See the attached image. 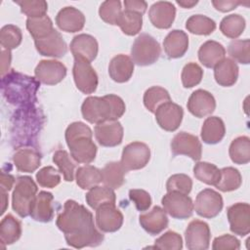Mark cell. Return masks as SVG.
Masks as SVG:
<instances>
[{"mask_svg": "<svg viewBox=\"0 0 250 250\" xmlns=\"http://www.w3.org/2000/svg\"><path fill=\"white\" fill-rule=\"evenodd\" d=\"M22 40L21 30L14 24L4 25L0 30V44L6 50H13L19 47Z\"/></svg>", "mask_w": 250, "mask_h": 250, "instance_id": "44", "label": "cell"}, {"mask_svg": "<svg viewBox=\"0 0 250 250\" xmlns=\"http://www.w3.org/2000/svg\"><path fill=\"white\" fill-rule=\"evenodd\" d=\"M226 134L224 121L218 116L207 117L201 128V139L205 144L215 145L220 143Z\"/></svg>", "mask_w": 250, "mask_h": 250, "instance_id": "29", "label": "cell"}, {"mask_svg": "<svg viewBox=\"0 0 250 250\" xmlns=\"http://www.w3.org/2000/svg\"><path fill=\"white\" fill-rule=\"evenodd\" d=\"M224 201L222 195L212 188L201 190L195 198L193 207L195 212L200 217L212 219L217 217L222 211Z\"/></svg>", "mask_w": 250, "mask_h": 250, "instance_id": "9", "label": "cell"}, {"mask_svg": "<svg viewBox=\"0 0 250 250\" xmlns=\"http://www.w3.org/2000/svg\"><path fill=\"white\" fill-rule=\"evenodd\" d=\"M176 3L178 4V5H180L181 7H183V8H188V9H190V8H192L193 6H195L197 3H198V1H192V0H177L176 1Z\"/></svg>", "mask_w": 250, "mask_h": 250, "instance_id": "58", "label": "cell"}, {"mask_svg": "<svg viewBox=\"0 0 250 250\" xmlns=\"http://www.w3.org/2000/svg\"><path fill=\"white\" fill-rule=\"evenodd\" d=\"M15 3L21 7V13L27 18L43 17L48 11V4L44 0H16Z\"/></svg>", "mask_w": 250, "mask_h": 250, "instance_id": "47", "label": "cell"}, {"mask_svg": "<svg viewBox=\"0 0 250 250\" xmlns=\"http://www.w3.org/2000/svg\"><path fill=\"white\" fill-rule=\"evenodd\" d=\"M21 235V222L12 214L6 215L0 223V241L3 245H11Z\"/></svg>", "mask_w": 250, "mask_h": 250, "instance_id": "30", "label": "cell"}, {"mask_svg": "<svg viewBox=\"0 0 250 250\" xmlns=\"http://www.w3.org/2000/svg\"><path fill=\"white\" fill-rule=\"evenodd\" d=\"M231 161L238 165L247 164L250 161V139L240 136L232 140L229 148Z\"/></svg>", "mask_w": 250, "mask_h": 250, "instance_id": "34", "label": "cell"}, {"mask_svg": "<svg viewBox=\"0 0 250 250\" xmlns=\"http://www.w3.org/2000/svg\"><path fill=\"white\" fill-rule=\"evenodd\" d=\"M141 227L149 234L156 235L168 227L166 212L160 206H154L150 211L141 214L139 217Z\"/></svg>", "mask_w": 250, "mask_h": 250, "instance_id": "23", "label": "cell"}, {"mask_svg": "<svg viewBox=\"0 0 250 250\" xmlns=\"http://www.w3.org/2000/svg\"><path fill=\"white\" fill-rule=\"evenodd\" d=\"M149 159L150 149L148 146L142 142H133L123 148L120 163L125 171L128 172L144 168Z\"/></svg>", "mask_w": 250, "mask_h": 250, "instance_id": "8", "label": "cell"}, {"mask_svg": "<svg viewBox=\"0 0 250 250\" xmlns=\"http://www.w3.org/2000/svg\"><path fill=\"white\" fill-rule=\"evenodd\" d=\"M186 28L192 34L209 35L216 29V22L211 18L198 14L188 19Z\"/></svg>", "mask_w": 250, "mask_h": 250, "instance_id": "36", "label": "cell"}, {"mask_svg": "<svg viewBox=\"0 0 250 250\" xmlns=\"http://www.w3.org/2000/svg\"><path fill=\"white\" fill-rule=\"evenodd\" d=\"M125 174L126 171L120 162H108L102 169L103 183L112 189H117L124 184Z\"/></svg>", "mask_w": 250, "mask_h": 250, "instance_id": "32", "label": "cell"}, {"mask_svg": "<svg viewBox=\"0 0 250 250\" xmlns=\"http://www.w3.org/2000/svg\"><path fill=\"white\" fill-rule=\"evenodd\" d=\"M26 28L34 40L46 37L55 29L52 20L47 15L38 18H27Z\"/></svg>", "mask_w": 250, "mask_h": 250, "instance_id": "41", "label": "cell"}, {"mask_svg": "<svg viewBox=\"0 0 250 250\" xmlns=\"http://www.w3.org/2000/svg\"><path fill=\"white\" fill-rule=\"evenodd\" d=\"M212 248L214 250H238L240 248V241L234 235L223 234L213 240Z\"/></svg>", "mask_w": 250, "mask_h": 250, "instance_id": "52", "label": "cell"}, {"mask_svg": "<svg viewBox=\"0 0 250 250\" xmlns=\"http://www.w3.org/2000/svg\"><path fill=\"white\" fill-rule=\"evenodd\" d=\"M56 224L63 232L67 245L76 249L99 246L104 239V235L95 226L93 214L72 199L64 202Z\"/></svg>", "mask_w": 250, "mask_h": 250, "instance_id": "1", "label": "cell"}, {"mask_svg": "<svg viewBox=\"0 0 250 250\" xmlns=\"http://www.w3.org/2000/svg\"><path fill=\"white\" fill-rule=\"evenodd\" d=\"M194 177L209 186H216L220 180L221 172L220 169L212 163L198 161L193 167Z\"/></svg>", "mask_w": 250, "mask_h": 250, "instance_id": "38", "label": "cell"}, {"mask_svg": "<svg viewBox=\"0 0 250 250\" xmlns=\"http://www.w3.org/2000/svg\"><path fill=\"white\" fill-rule=\"evenodd\" d=\"M221 177L218 184L215 186L223 192L232 191L237 189L242 183L240 172L233 167H224L220 169Z\"/></svg>", "mask_w": 250, "mask_h": 250, "instance_id": "39", "label": "cell"}, {"mask_svg": "<svg viewBox=\"0 0 250 250\" xmlns=\"http://www.w3.org/2000/svg\"><path fill=\"white\" fill-rule=\"evenodd\" d=\"M72 74L76 88L83 94H92L97 90L98 74L91 62L81 58H74Z\"/></svg>", "mask_w": 250, "mask_h": 250, "instance_id": "7", "label": "cell"}, {"mask_svg": "<svg viewBox=\"0 0 250 250\" xmlns=\"http://www.w3.org/2000/svg\"><path fill=\"white\" fill-rule=\"evenodd\" d=\"M13 162L19 171L32 173L41 165V154L34 148L21 147L13 154Z\"/></svg>", "mask_w": 250, "mask_h": 250, "instance_id": "26", "label": "cell"}, {"mask_svg": "<svg viewBox=\"0 0 250 250\" xmlns=\"http://www.w3.org/2000/svg\"><path fill=\"white\" fill-rule=\"evenodd\" d=\"M213 6L215 7L216 10L226 13V12H229L233 9H235L238 5L243 4L240 1H233V0H213L212 1Z\"/></svg>", "mask_w": 250, "mask_h": 250, "instance_id": "53", "label": "cell"}, {"mask_svg": "<svg viewBox=\"0 0 250 250\" xmlns=\"http://www.w3.org/2000/svg\"><path fill=\"white\" fill-rule=\"evenodd\" d=\"M125 10L133 11L144 15L147 9V3L143 0H125L124 1Z\"/></svg>", "mask_w": 250, "mask_h": 250, "instance_id": "54", "label": "cell"}, {"mask_svg": "<svg viewBox=\"0 0 250 250\" xmlns=\"http://www.w3.org/2000/svg\"><path fill=\"white\" fill-rule=\"evenodd\" d=\"M245 19L238 14L226 16L220 22V30L222 33L231 39L239 37L245 28Z\"/></svg>", "mask_w": 250, "mask_h": 250, "instance_id": "37", "label": "cell"}, {"mask_svg": "<svg viewBox=\"0 0 250 250\" xmlns=\"http://www.w3.org/2000/svg\"><path fill=\"white\" fill-rule=\"evenodd\" d=\"M188 110L195 117L202 118L210 115L216 108V101L213 95L202 89L191 93L187 104Z\"/></svg>", "mask_w": 250, "mask_h": 250, "instance_id": "18", "label": "cell"}, {"mask_svg": "<svg viewBox=\"0 0 250 250\" xmlns=\"http://www.w3.org/2000/svg\"><path fill=\"white\" fill-rule=\"evenodd\" d=\"M163 209L172 218L185 220L191 217L193 213V202L188 194L177 191L167 192L161 199Z\"/></svg>", "mask_w": 250, "mask_h": 250, "instance_id": "6", "label": "cell"}, {"mask_svg": "<svg viewBox=\"0 0 250 250\" xmlns=\"http://www.w3.org/2000/svg\"><path fill=\"white\" fill-rule=\"evenodd\" d=\"M85 21L83 13L72 6L62 8L56 16V23L58 27L62 31L70 33L82 30Z\"/></svg>", "mask_w": 250, "mask_h": 250, "instance_id": "21", "label": "cell"}, {"mask_svg": "<svg viewBox=\"0 0 250 250\" xmlns=\"http://www.w3.org/2000/svg\"><path fill=\"white\" fill-rule=\"evenodd\" d=\"M68 152L64 149L57 150L53 155V161L58 166L60 173L62 174L64 181L72 182L74 179L75 163Z\"/></svg>", "mask_w": 250, "mask_h": 250, "instance_id": "43", "label": "cell"}, {"mask_svg": "<svg viewBox=\"0 0 250 250\" xmlns=\"http://www.w3.org/2000/svg\"><path fill=\"white\" fill-rule=\"evenodd\" d=\"M123 215L115 204H104L96 210L97 228L103 232L117 231L123 224Z\"/></svg>", "mask_w": 250, "mask_h": 250, "instance_id": "16", "label": "cell"}, {"mask_svg": "<svg viewBox=\"0 0 250 250\" xmlns=\"http://www.w3.org/2000/svg\"><path fill=\"white\" fill-rule=\"evenodd\" d=\"M124 101L117 95L108 94L104 97L86 98L81 105L83 118L92 124L118 120L125 112Z\"/></svg>", "mask_w": 250, "mask_h": 250, "instance_id": "2", "label": "cell"}, {"mask_svg": "<svg viewBox=\"0 0 250 250\" xmlns=\"http://www.w3.org/2000/svg\"><path fill=\"white\" fill-rule=\"evenodd\" d=\"M65 142L70 150V156L77 163L89 164L97 154V146L93 142L91 128L83 122H73L65 130Z\"/></svg>", "mask_w": 250, "mask_h": 250, "instance_id": "3", "label": "cell"}, {"mask_svg": "<svg viewBox=\"0 0 250 250\" xmlns=\"http://www.w3.org/2000/svg\"><path fill=\"white\" fill-rule=\"evenodd\" d=\"M171 150L174 155H187L198 161L202 154V145L198 137L188 132H180L172 139Z\"/></svg>", "mask_w": 250, "mask_h": 250, "instance_id": "10", "label": "cell"}, {"mask_svg": "<svg viewBox=\"0 0 250 250\" xmlns=\"http://www.w3.org/2000/svg\"><path fill=\"white\" fill-rule=\"evenodd\" d=\"M53 200L54 195L51 192L45 190L39 191L33 200L29 216L37 222H51L54 218Z\"/></svg>", "mask_w": 250, "mask_h": 250, "instance_id": "22", "label": "cell"}, {"mask_svg": "<svg viewBox=\"0 0 250 250\" xmlns=\"http://www.w3.org/2000/svg\"><path fill=\"white\" fill-rule=\"evenodd\" d=\"M36 79L45 85H56L66 75L65 65L56 60H42L34 69Z\"/></svg>", "mask_w": 250, "mask_h": 250, "instance_id": "14", "label": "cell"}, {"mask_svg": "<svg viewBox=\"0 0 250 250\" xmlns=\"http://www.w3.org/2000/svg\"><path fill=\"white\" fill-rule=\"evenodd\" d=\"M122 13L121 2L119 0L104 1L99 8L100 18L106 23L117 25L118 19Z\"/></svg>", "mask_w": 250, "mask_h": 250, "instance_id": "45", "label": "cell"}, {"mask_svg": "<svg viewBox=\"0 0 250 250\" xmlns=\"http://www.w3.org/2000/svg\"><path fill=\"white\" fill-rule=\"evenodd\" d=\"M134 72V62L132 59L123 54L113 57L108 64V74L117 83H124L130 80Z\"/></svg>", "mask_w": 250, "mask_h": 250, "instance_id": "25", "label": "cell"}, {"mask_svg": "<svg viewBox=\"0 0 250 250\" xmlns=\"http://www.w3.org/2000/svg\"><path fill=\"white\" fill-rule=\"evenodd\" d=\"M154 114L155 120L160 128L168 132H174L182 123L184 110L181 105L170 101L159 105Z\"/></svg>", "mask_w": 250, "mask_h": 250, "instance_id": "13", "label": "cell"}, {"mask_svg": "<svg viewBox=\"0 0 250 250\" xmlns=\"http://www.w3.org/2000/svg\"><path fill=\"white\" fill-rule=\"evenodd\" d=\"M227 217L230 231L245 236L250 232V206L245 202H237L227 209Z\"/></svg>", "mask_w": 250, "mask_h": 250, "instance_id": "12", "label": "cell"}, {"mask_svg": "<svg viewBox=\"0 0 250 250\" xmlns=\"http://www.w3.org/2000/svg\"><path fill=\"white\" fill-rule=\"evenodd\" d=\"M210 228L201 220H192L185 231L186 246L189 250H206L210 245Z\"/></svg>", "mask_w": 250, "mask_h": 250, "instance_id": "11", "label": "cell"}, {"mask_svg": "<svg viewBox=\"0 0 250 250\" xmlns=\"http://www.w3.org/2000/svg\"><path fill=\"white\" fill-rule=\"evenodd\" d=\"M117 25L120 27L122 32L126 35L133 36L138 34L143 26V15L133 12L124 10L122 11Z\"/></svg>", "mask_w": 250, "mask_h": 250, "instance_id": "35", "label": "cell"}, {"mask_svg": "<svg viewBox=\"0 0 250 250\" xmlns=\"http://www.w3.org/2000/svg\"><path fill=\"white\" fill-rule=\"evenodd\" d=\"M0 194H1V203H2L1 214H4V212L6 211V209H7V207H8V201H9L8 191L5 190V189L0 188Z\"/></svg>", "mask_w": 250, "mask_h": 250, "instance_id": "57", "label": "cell"}, {"mask_svg": "<svg viewBox=\"0 0 250 250\" xmlns=\"http://www.w3.org/2000/svg\"><path fill=\"white\" fill-rule=\"evenodd\" d=\"M214 77L216 82L223 87L234 85L238 78V66L230 58H224L214 66Z\"/></svg>", "mask_w": 250, "mask_h": 250, "instance_id": "27", "label": "cell"}, {"mask_svg": "<svg viewBox=\"0 0 250 250\" xmlns=\"http://www.w3.org/2000/svg\"><path fill=\"white\" fill-rule=\"evenodd\" d=\"M85 199L92 209L97 210L104 204H115L116 196L112 188L106 186H96L89 189Z\"/></svg>", "mask_w": 250, "mask_h": 250, "instance_id": "31", "label": "cell"}, {"mask_svg": "<svg viewBox=\"0 0 250 250\" xmlns=\"http://www.w3.org/2000/svg\"><path fill=\"white\" fill-rule=\"evenodd\" d=\"M228 53L231 60L242 64L250 62V40L233 39L228 47Z\"/></svg>", "mask_w": 250, "mask_h": 250, "instance_id": "42", "label": "cell"}, {"mask_svg": "<svg viewBox=\"0 0 250 250\" xmlns=\"http://www.w3.org/2000/svg\"><path fill=\"white\" fill-rule=\"evenodd\" d=\"M203 77V69L196 62L187 63L182 70L181 79L185 88H192L198 85Z\"/></svg>", "mask_w": 250, "mask_h": 250, "instance_id": "46", "label": "cell"}, {"mask_svg": "<svg viewBox=\"0 0 250 250\" xmlns=\"http://www.w3.org/2000/svg\"><path fill=\"white\" fill-rule=\"evenodd\" d=\"M94 134L97 142L106 147L120 145L123 140V127L118 120L104 121L96 124Z\"/></svg>", "mask_w": 250, "mask_h": 250, "instance_id": "15", "label": "cell"}, {"mask_svg": "<svg viewBox=\"0 0 250 250\" xmlns=\"http://www.w3.org/2000/svg\"><path fill=\"white\" fill-rule=\"evenodd\" d=\"M163 48L169 59H178L183 57L188 49V34L179 29L170 31L163 40Z\"/></svg>", "mask_w": 250, "mask_h": 250, "instance_id": "24", "label": "cell"}, {"mask_svg": "<svg viewBox=\"0 0 250 250\" xmlns=\"http://www.w3.org/2000/svg\"><path fill=\"white\" fill-rule=\"evenodd\" d=\"M37 52L44 57L62 58L67 53V45L62 34L54 29L46 37L34 40Z\"/></svg>", "mask_w": 250, "mask_h": 250, "instance_id": "17", "label": "cell"}, {"mask_svg": "<svg viewBox=\"0 0 250 250\" xmlns=\"http://www.w3.org/2000/svg\"><path fill=\"white\" fill-rule=\"evenodd\" d=\"M69 47L74 58H81L89 62L96 59L99 51V45L96 38L85 33L74 36Z\"/></svg>", "mask_w": 250, "mask_h": 250, "instance_id": "20", "label": "cell"}, {"mask_svg": "<svg viewBox=\"0 0 250 250\" xmlns=\"http://www.w3.org/2000/svg\"><path fill=\"white\" fill-rule=\"evenodd\" d=\"M161 47L158 41L147 33L139 35L131 48V59L134 63L146 66L154 63L160 57Z\"/></svg>", "mask_w": 250, "mask_h": 250, "instance_id": "5", "label": "cell"}, {"mask_svg": "<svg viewBox=\"0 0 250 250\" xmlns=\"http://www.w3.org/2000/svg\"><path fill=\"white\" fill-rule=\"evenodd\" d=\"M143 101L146 108L154 113L159 105L170 102L171 97L166 89L160 86H152L145 92Z\"/></svg>", "mask_w": 250, "mask_h": 250, "instance_id": "40", "label": "cell"}, {"mask_svg": "<svg viewBox=\"0 0 250 250\" xmlns=\"http://www.w3.org/2000/svg\"><path fill=\"white\" fill-rule=\"evenodd\" d=\"M149 248L161 250H181L183 248V238L178 232L168 230L154 241V246H149Z\"/></svg>", "mask_w": 250, "mask_h": 250, "instance_id": "48", "label": "cell"}, {"mask_svg": "<svg viewBox=\"0 0 250 250\" xmlns=\"http://www.w3.org/2000/svg\"><path fill=\"white\" fill-rule=\"evenodd\" d=\"M36 181L43 188H53L61 183L60 171L53 166L43 167L36 173Z\"/></svg>", "mask_w": 250, "mask_h": 250, "instance_id": "50", "label": "cell"}, {"mask_svg": "<svg viewBox=\"0 0 250 250\" xmlns=\"http://www.w3.org/2000/svg\"><path fill=\"white\" fill-rule=\"evenodd\" d=\"M38 191L37 185L29 176H20L16 179L12 193L13 210L21 218L29 216L30 208Z\"/></svg>", "mask_w": 250, "mask_h": 250, "instance_id": "4", "label": "cell"}, {"mask_svg": "<svg viewBox=\"0 0 250 250\" xmlns=\"http://www.w3.org/2000/svg\"><path fill=\"white\" fill-rule=\"evenodd\" d=\"M129 198L135 204L136 208L140 212L146 211L151 205L150 194L145 189L133 188L129 190Z\"/></svg>", "mask_w": 250, "mask_h": 250, "instance_id": "51", "label": "cell"}, {"mask_svg": "<svg viewBox=\"0 0 250 250\" xmlns=\"http://www.w3.org/2000/svg\"><path fill=\"white\" fill-rule=\"evenodd\" d=\"M1 76L4 77L10 68L11 64V51L2 48L1 50Z\"/></svg>", "mask_w": 250, "mask_h": 250, "instance_id": "55", "label": "cell"}, {"mask_svg": "<svg viewBox=\"0 0 250 250\" xmlns=\"http://www.w3.org/2000/svg\"><path fill=\"white\" fill-rule=\"evenodd\" d=\"M176 17V8L168 1L153 3L148 11V18L153 26L160 29L170 28Z\"/></svg>", "mask_w": 250, "mask_h": 250, "instance_id": "19", "label": "cell"}, {"mask_svg": "<svg viewBox=\"0 0 250 250\" xmlns=\"http://www.w3.org/2000/svg\"><path fill=\"white\" fill-rule=\"evenodd\" d=\"M197 54L199 62L204 66L213 68L225 58L226 49L221 43L214 40H208L200 46Z\"/></svg>", "mask_w": 250, "mask_h": 250, "instance_id": "28", "label": "cell"}, {"mask_svg": "<svg viewBox=\"0 0 250 250\" xmlns=\"http://www.w3.org/2000/svg\"><path fill=\"white\" fill-rule=\"evenodd\" d=\"M15 183H16V180L11 174L5 173L4 171L1 172V186H0V188L2 189H5L7 191L11 190L13 188Z\"/></svg>", "mask_w": 250, "mask_h": 250, "instance_id": "56", "label": "cell"}, {"mask_svg": "<svg viewBox=\"0 0 250 250\" xmlns=\"http://www.w3.org/2000/svg\"><path fill=\"white\" fill-rule=\"evenodd\" d=\"M76 184L82 189H90L103 182L102 170L92 165L79 167L75 172Z\"/></svg>", "mask_w": 250, "mask_h": 250, "instance_id": "33", "label": "cell"}, {"mask_svg": "<svg viewBox=\"0 0 250 250\" xmlns=\"http://www.w3.org/2000/svg\"><path fill=\"white\" fill-rule=\"evenodd\" d=\"M192 188L191 179L186 174H174L167 180L166 189L169 191H177L188 194Z\"/></svg>", "mask_w": 250, "mask_h": 250, "instance_id": "49", "label": "cell"}]
</instances>
